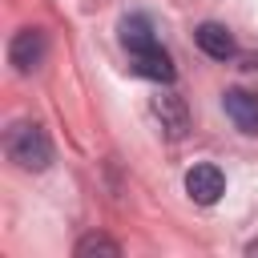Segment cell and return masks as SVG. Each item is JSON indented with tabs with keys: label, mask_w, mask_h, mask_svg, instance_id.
<instances>
[{
	"label": "cell",
	"mask_w": 258,
	"mask_h": 258,
	"mask_svg": "<svg viewBox=\"0 0 258 258\" xmlns=\"http://www.w3.org/2000/svg\"><path fill=\"white\" fill-rule=\"evenodd\" d=\"M117 32H121V44H125L129 56H133V52H145V48L157 44V28H153V20H149L145 12H129V16H121Z\"/></svg>",
	"instance_id": "7"
},
{
	"label": "cell",
	"mask_w": 258,
	"mask_h": 258,
	"mask_svg": "<svg viewBox=\"0 0 258 258\" xmlns=\"http://www.w3.org/2000/svg\"><path fill=\"white\" fill-rule=\"evenodd\" d=\"M194 40H198V48H202L206 56H214V60H230V56L238 52V44H234L230 28H226V24H218V20H202V24L194 28Z\"/></svg>",
	"instance_id": "8"
},
{
	"label": "cell",
	"mask_w": 258,
	"mask_h": 258,
	"mask_svg": "<svg viewBox=\"0 0 258 258\" xmlns=\"http://www.w3.org/2000/svg\"><path fill=\"white\" fill-rule=\"evenodd\" d=\"M149 109H153V117H157V125H161V133L169 141H181L189 133V109H185V101L177 93H157L149 101Z\"/></svg>",
	"instance_id": "4"
},
{
	"label": "cell",
	"mask_w": 258,
	"mask_h": 258,
	"mask_svg": "<svg viewBox=\"0 0 258 258\" xmlns=\"http://www.w3.org/2000/svg\"><path fill=\"white\" fill-rule=\"evenodd\" d=\"M44 56H48V36H44L40 28H20V32H12V40H8V64H12L20 77L36 73V69L44 64Z\"/></svg>",
	"instance_id": "2"
},
{
	"label": "cell",
	"mask_w": 258,
	"mask_h": 258,
	"mask_svg": "<svg viewBox=\"0 0 258 258\" xmlns=\"http://www.w3.org/2000/svg\"><path fill=\"white\" fill-rule=\"evenodd\" d=\"M121 258V246L113 242V238H105V234H85L81 242H77V258Z\"/></svg>",
	"instance_id": "9"
},
{
	"label": "cell",
	"mask_w": 258,
	"mask_h": 258,
	"mask_svg": "<svg viewBox=\"0 0 258 258\" xmlns=\"http://www.w3.org/2000/svg\"><path fill=\"white\" fill-rule=\"evenodd\" d=\"M4 153H8V161H12L16 169H24V173H44V169L52 165V141H48L44 125H40V121H28V117L8 125V133H4Z\"/></svg>",
	"instance_id": "1"
},
{
	"label": "cell",
	"mask_w": 258,
	"mask_h": 258,
	"mask_svg": "<svg viewBox=\"0 0 258 258\" xmlns=\"http://www.w3.org/2000/svg\"><path fill=\"white\" fill-rule=\"evenodd\" d=\"M185 194L198 202V206H214L222 194H226V173L214 165V161H198L185 169Z\"/></svg>",
	"instance_id": "3"
},
{
	"label": "cell",
	"mask_w": 258,
	"mask_h": 258,
	"mask_svg": "<svg viewBox=\"0 0 258 258\" xmlns=\"http://www.w3.org/2000/svg\"><path fill=\"white\" fill-rule=\"evenodd\" d=\"M222 109H226V117L234 121V129H242V133H258V97L254 93H246V89H226L222 93Z\"/></svg>",
	"instance_id": "6"
},
{
	"label": "cell",
	"mask_w": 258,
	"mask_h": 258,
	"mask_svg": "<svg viewBox=\"0 0 258 258\" xmlns=\"http://www.w3.org/2000/svg\"><path fill=\"white\" fill-rule=\"evenodd\" d=\"M129 69H133L137 77H145V81H157V85H169V81L177 77L173 56H169L161 44H153V48H145V52H133V56H129Z\"/></svg>",
	"instance_id": "5"
},
{
	"label": "cell",
	"mask_w": 258,
	"mask_h": 258,
	"mask_svg": "<svg viewBox=\"0 0 258 258\" xmlns=\"http://www.w3.org/2000/svg\"><path fill=\"white\" fill-rule=\"evenodd\" d=\"M246 254H250V258H258V238H254V242H246Z\"/></svg>",
	"instance_id": "10"
}]
</instances>
